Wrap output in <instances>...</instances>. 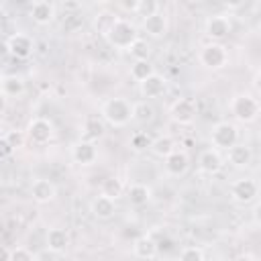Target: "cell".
Here are the masks:
<instances>
[{
    "instance_id": "cell-20",
    "label": "cell",
    "mask_w": 261,
    "mask_h": 261,
    "mask_svg": "<svg viewBox=\"0 0 261 261\" xmlns=\"http://www.w3.org/2000/svg\"><path fill=\"white\" fill-rule=\"evenodd\" d=\"M226 153H228V155H226L228 163H230L232 167H237V169H245V167H249L251 161H253V149H251L249 145H245V143L232 145Z\"/></svg>"
},
{
    "instance_id": "cell-37",
    "label": "cell",
    "mask_w": 261,
    "mask_h": 261,
    "mask_svg": "<svg viewBox=\"0 0 261 261\" xmlns=\"http://www.w3.org/2000/svg\"><path fill=\"white\" fill-rule=\"evenodd\" d=\"M61 253H55V251H51L49 247L45 249V251H41V253H37V261H43V259H57Z\"/></svg>"
},
{
    "instance_id": "cell-22",
    "label": "cell",
    "mask_w": 261,
    "mask_h": 261,
    "mask_svg": "<svg viewBox=\"0 0 261 261\" xmlns=\"http://www.w3.org/2000/svg\"><path fill=\"white\" fill-rule=\"evenodd\" d=\"M159 253V245L151 234H141L133 243V255L139 259H155Z\"/></svg>"
},
{
    "instance_id": "cell-30",
    "label": "cell",
    "mask_w": 261,
    "mask_h": 261,
    "mask_svg": "<svg viewBox=\"0 0 261 261\" xmlns=\"http://www.w3.org/2000/svg\"><path fill=\"white\" fill-rule=\"evenodd\" d=\"M128 53H130L133 59H149V55H151V45H149L145 39L139 37V39L130 45Z\"/></svg>"
},
{
    "instance_id": "cell-21",
    "label": "cell",
    "mask_w": 261,
    "mask_h": 261,
    "mask_svg": "<svg viewBox=\"0 0 261 261\" xmlns=\"http://www.w3.org/2000/svg\"><path fill=\"white\" fill-rule=\"evenodd\" d=\"M31 18H33V22H37L41 27L53 22L55 20V4L51 0H37V2H33Z\"/></svg>"
},
{
    "instance_id": "cell-1",
    "label": "cell",
    "mask_w": 261,
    "mask_h": 261,
    "mask_svg": "<svg viewBox=\"0 0 261 261\" xmlns=\"http://www.w3.org/2000/svg\"><path fill=\"white\" fill-rule=\"evenodd\" d=\"M102 37L108 47H112L116 51H128L130 45L139 39V29L128 18H112L108 22V27L104 29Z\"/></svg>"
},
{
    "instance_id": "cell-4",
    "label": "cell",
    "mask_w": 261,
    "mask_h": 261,
    "mask_svg": "<svg viewBox=\"0 0 261 261\" xmlns=\"http://www.w3.org/2000/svg\"><path fill=\"white\" fill-rule=\"evenodd\" d=\"M198 59L206 69L216 71V69H222L224 65H228V49L220 41H210L200 49Z\"/></svg>"
},
{
    "instance_id": "cell-26",
    "label": "cell",
    "mask_w": 261,
    "mask_h": 261,
    "mask_svg": "<svg viewBox=\"0 0 261 261\" xmlns=\"http://www.w3.org/2000/svg\"><path fill=\"white\" fill-rule=\"evenodd\" d=\"M128 73H130V77L139 84V82L147 80L151 73H155V65H153L149 59H135L133 65H130V69H128Z\"/></svg>"
},
{
    "instance_id": "cell-3",
    "label": "cell",
    "mask_w": 261,
    "mask_h": 261,
    "mask_svg": "<svg viewBox=\"0 0 261 261\" xmlns=\"http://www.w3.org/2000/svg\"><path fill=\"white\" fill-rule=\"evenodd\" d=\"M228 110L230 114L239 120V122H255L259 116H261V102L259 98H255L253 94L249 92H241L237 96L230 98V104H228Z\"/></svg>"
},
{
    "instance_id": "cell-15",
    "label": "cell",
    "mask_w": 261,
    "mask_h": 261,
    "mask_svg": "<svg viewBox=\"0 0 261 261\" xmlns=\"http://www.w3.org/2000/svg\"><path fill=\"white\" fill-rule=\"evenodd\" d=\"M31 198L37 202V204H49L57 198V188L51 179L47 177H37L33 184H31Z\"/></svg>"
},
{
    "instance_id": "cell-7",
    "label": "cell",
    "mask_w": 261,
    "mask_h": 261,
    "mask_svg": "<svg viewBox=\"0 0 261 261\" xmlns=\"http://www.w3.org/2000/svg\"><path fill=\"white\" fill-rule=\"evenodd\" d=\"M4 47H6V53L12 55L14 59H29L35 53V39L27 33H14L6 37Z\"/></svg>"
},
{
    "instance_id": "cell-34",
    "label": "cell",
    "mask_w": 261,
    "mask_h": 261,
    "mask_svg": "<svg viewBox=\"0 0 261 261\" xmlns=\"http://www.w3.org/2000/svg\"><path fill=\"white\" fill-rule=\"evenodd\" d=\"M159 12V2L157 0H139V6H137V12L141 18H147L151 14Z\"/></svg>"
},
{
    "instance_id": "cell-40",
    "label": "cell",
    "mask_w": 261,
    "mask_h": 261,
    "mask_svg": "<svg viewBox=\"0 0 261 261\" xmlns=\"http://www.w3.org/2000/svg\"><path fill=\"white\" fill-rule=\"evenodd\" d=\"M253 220H255V224L261 226V202H257L253 208Z\"/></svg>"
},
{
    "instance_id": "cell-18",
    "label": "cell",
    "mask_w": 261,
    "mask_h": 261,
    "mask_svg": "<svg viewBox=\"0 0 261 261\" xmlns=\"http://www.w3.org/2000/svg\"><path fill=\"white\" fill-rule=\"evenodd\" d=\"M143 31L151 37V39H163L167 35V29H169V22H167V16L159 10L147 18H143Z\"/></svg>"
},
{
    "instance_id": "cell-32",
    "label": "cell",
    "mask_w": 261,
    "mask_h": 261,
    "mask_svg": "<svg viewBox=\"0 0 261 261\" xmlns=\"http://www.w3.org/2000/svg\"><path fill=\"white\" fill-rule=\"evenodd\" d=\"M177 257H179V259H184V261H202V259L206 257V253H204V249H202V247L186 245V247L177 253Z\"/></svg>"
},
{
    "instance_id": "cell-5",
    "label": "cell",
    "mask_w": 261,
    "mask_h": 261,
    "mask_svg": "<svg viewBox=\"0 0 261 261\" xmlns=\"http://www.w3.org/2000/svg\"><path fill=\"white\" fill-rule=\"evenodd\" d=\"M210 143L212 147L220 149V151H228L232 145L239 143V128L237 124L228 122V120H220L212 126L210 130Z\"/></svg>"
},
{
    "instance_id": "cell-9",
    "label": "cell",
    "mask_w": 261,
    "mask_h": 261,
    "mask_svg": "<svg viewBox=\"0 0 261 261\" xmlns=\"http://www.w3.org/2000/svg\"><path fill=\"white\" fill-rule=\"evenodd\" d=\"M71 159L75 165L80 167H90L98 161V147H96V141H90V139H80L71 145Z\"/></svg>"
},
{
    "instance_id": "cell-31",
    "label": "cell",
    "mask_w": 261,
    "mask_h": 261,
    "mask_svg": "<svg viewBox=\"0 0 261 261\" xmlns=\"http://www.w3.org/2000/svg\"><path fill=\"white\" fill-rule=\"evenodd\" d=\"M6 259L8 261H37V253H33L27 247H14L6 251Z\"/></svg>"
},
{
    "instance_id": "cell-14",
    "label": "cell",
    "mask_w": 261,
    "mask_h": 261,
    "mask_svg": "<svg viewBox=\"0 0 261 261\" xmlns=\"http://www.w3.org/2000/svg\"><path fill=\"white\" fill-rule=\"evenodd\" d=\"M165 90H167V80H165L161 73H157V71L151 73L147 80L139 82V94H141V98H145V100L159 98V96L165 94Z\"/></svg>"
},
{
    "instance_id": "cell-23",
    "label": "cell",
    "mask_w": 261,
    "mask_h": 261,
    "mask_svg": "<svg viewBox=\"0 0 261 261\" xmlns=\"http://www.w3.org/2000/svg\"><path fill=\"white\" fill-rule=\"evenodd\" d=\"M106 133V120L102 118V114H90L84 118V124H82V137L84 139H90V141H98L102 139Z\"/></svg>"
},
{
    "instance_id": "cell-38",
    "label": "cell",
    "mask_w": 261,
    "mask_h": 261,
    "mask_svg": "<svg viewBox=\"0 0 261 261\" xmlns=\"http://www.w3.org/2000/svg\"><path fill=\"white\" fill-rule=\"evenodd\" d=\"M222 4H224L228 10H237V8H241V6L245 4V0H222Z\"/></svg>"
},
{
    "instance_id": "cell-25",
    "label": "cell",
    "mask_w": 261,
    "mask_h": 261,
    "mask_svg": "<svg viewBox=\"0 0 261 261\" xmlns=\"http://www.w3.org/2000/svg\"><path fill=\"white\" fill-rule=\"evenodd\" d=\"M177 149V143H175V139L173 137H169V135H159V137H155L153 139V143H151V153L155 155V157H159V159H165L169 153H173Z\"/></svg>"
},
{
    "instance_id": "cell-33",
    "label": "cell",
    "mask_w": 261,
    "mask_h": 261,
    "mask_svg": "<svg viewBox=\"0 0 261 261\" xmlns=\"http://www.w3.org/2000/svg\"><path fill=\"white\" fill-rule=\"evenodd\" d=\"M2 137H4V139H6V141H8L16 151L24 145V141H29V139H27V130H18V128L4 130V135H2Z\"/></svg>"
},
{
    "instance_id": "cell-28",
    "label": "cell",
    "mask_w": 261,
    "mask_h": 261,
    "mask_svg": "<svg viewBox=\"0 0 261 261\" xmlns=\"http://www.w3.org/2000/svg\"><path fill=\"white\" fill-rule=\"evenodd\" d=\"M100 192L106 194V196H110V198H114V200H118V198H122L126 194V188H124V184H122L120 177H106L102 181Z\"/></svg>"
},
{
    "instance_id": "cell-19",
    "label": "cell",
    "mask_w": 261,
    "mask_h": 261,
    "mask_svg": "<svg viewBox=\"0 0 261 261\" xmlns=\"http://www.w3.org/2000/svg\"><path fill=\"white\" fill-rule=\"evenodd\" d=\"M151 196H153V190L151 186L143 184V181H133L128 184L126 188V200L130 206L135 208H141V206H147L151 202Z\"/></svg>"
},
{
    "instance_id": "cell-35",
    "label": "cell",
    "mask_w": 261,
    "mask_h": 261,
    "mask_svg": "<svg viewBox=\"0 0 261 261\" xmlns=\"http://www.w3.org/2000/svg\"><path fill=\"white\" fill-rule=\"evenodd\" d=\"M120 10L122 12H128V14H135L137 12V6H139V0H116Z\"/></svg>"
},
{
    "instance_id": "cell-11",
    "label": "cell",
    "mask_w": 261,
    "mask_h": 261,
    "mask_svg": "<svg viewBox=\"0 0 261 261\" xmlns=\"http://www.w3.org/2000/svg\"><path fill=\"white\" fill-rule=\"evenodd\" d=\"M230 31H232V22L224 14H212L204 22V33L210 41H222L230 35Z\"/></svg>"
},
{
    "instance_id": "cell-8",
    "label": "cell",
    "mask_w": 261,
    "mask_h": 261,
    "mask_svg": "<svg viewBox=\"0 0 261 261\" xmlns=\"http://www.w3.org/2000/svg\"><path fill=\"white\" fill-rule=\"evenodd\" d=\"M257 196H259V184L253 177H239L230 184V198L241 206L255 202Z\"/></svg>"
},
{
    "instance_id": "cell-27",
    "label": "cell",
    "mask_w": 261,
    "mask_h": 261,
    "mask_svg": "<svg viewBox=\"0 0 261 261\" xmlns=\"http://www.w3.org/2000/svg\"><path fill=\"white\" fill-rule=\"evenodd\" d=\"M153 118H155V108H153L147 100L135 102V108H133V120H135V122H139V124H149Z\"/></svg>"
},
{
    "instance_id": "cell-6",
    "label": "cell",
    "mask_w": 261,
    "mask_h": 261,
    "mask_svg": "<svg viewBox=\"0 0 261 261\" xmlns=\"http://www.w3.org/2000/svg\"><path fill=\"white\" fill-rule=\"evenodd\" d=\"M24 130H27L29 143H33V145H47V143H51L53 137H55V126H53V122H51L49 118H45V116H35V118H31Z\"/></svg>"
},
{
    "instance_id": "cell-41",
    "label": "cell",
    "mask_w": 261,
    "mask_h": 261,
    "mask_svg": "<svg viewBox=\"0 0 261 261\" xmlns=\"http://www.w3.org/2000/svg\"><path fill=\"white\" fill-rule=\"evenodd\" d=\"M94 2H98V4H104V2H110V0H94Z\"/></svg>"
},
{
    "instance_id": "cell-12",
    "label": "cell",
    "mask_w": 261,
    "mask_h": 261,
    "mask_svg": "<svg viewBox=\"0 0 261 261\" xmlns=\"http://www.w3.org/2000/svg\"><path fill=\"white\" fill-rule=\"evenodd\" d=\"M163 169L169 177H181L190 169V155L184 149H175L163 159Z\"/></svg>"
},
{
    "instance_id": "cell-24",
    "label": "cell",
    "mask_w": 261,
    "mask_h": 261,
    "mask_svg": "<svg viewBox=\"0 0 261 261\" xmlns=\"http://www.w3.org/2000/svg\"><path fill=\"white\" fill-rule=\"evenodd\" d=\"M0 92L4 98H20L24 92H27V84L20 75L16 73H10V75H2V82H0Z\"/></svg>"
},
{
    "instance_id": "cell-16",
    "label": "cell",
    "mask_w": 261,
    "mask_h": 261,
    "mask_svg": "<svg viewBox=\"0 0 261 261\" xmlns=\"http://www.w3.org/2000/svg\"><path fill=\"white\" fill-rule=\"evenodd\" d=\"M90 212L96 220H110L116 214V200L100 192V196L90 202Z\"/></svg>"
},
{
    "instance_id": "cell-13",
    "label": "cell",
    "mask_w": 261,
    "mask_h": 261,
    "mask_svg": "<svg viewBox=\"0 0 261 261\" xmlns=\"http://www.w3.org/2000/svg\"><path fill=\"white\" fill-rule=\"evenodd\" d=\"M224 167V157L220 155V149L216 147H210V149H204L200 155H198V169L206 175H216L220 169Z\"/></svg>"
},
{
    "instance_id": "cell-17",
    "label": "cell",
    "mask_w": 261,
    "mask_h": 261,
    "mask_svg": "<svg viewBox=\"0 0 261 261\" xmlns=\"http://www.w3.org/2000/svg\"><path fill=\"white\" fill-rule=\"evenodd\" d=\"M71 245V237H69V230L63 228V226H51L45 234V247H49L51 251L55 253H65L67 247Z\"/></svg>"
},
{
    "instance_id": "cell-29",
    "label": "cell",
    "mask_w": 261,
    "mask_h": 261,
    "mask_svg": "<svg viewBox=\"0 0 261 261\" xmlns=\"http://www.w3.org/2000/svg\"><path fill=\"white\" fill-rule=\"evenodd\" d=\"M151 143H153V139H151L147 133H143V130L133 133L130 139H128V147H130L135 153H143V151L151 149Z\"/></svg>"
},
{
    "instance_id": "cell-36",
    "label": "cell",
    "mask_w": 261,
    "mask_h": 261,
    "mask_svg": "<svg viewBox=\"0 0 261 261\" xmlns=\"http://www.w3.org/2000/svg\"><path fill=\"white\" fill-rule=\"evenodd\" d=\"M12 153H16V149H14L4 137H0V155H2V159H8Z\"/></svg>"
},
{
    "instance_id": "cell-39",
    "label": "cell",
    "mask_w": 261,
    "mask_h": 261,
    "mask_svg": "<svg viewBox=\"0 0 261 261\" xmlns=\"http://www.w3.org/2000/svg\"><path fill=\"white\" fill-rule=\"evenodd\" d=\"M253 90L257 92V96H261V69L253 75Z\"/></svg>"
},
{
    "instance_id": "cell-10",
    "label": "cell",
    "mask_w": 261,
    "mask_h": 261,
    "mask_svg": "<svg viewBox=\"0 0 261 261\" xmlns=\"http://www.w3.org/2000/svg\"><path fill=\"white\" fill-rule=\"evenodd\" d=\"M196 114H198V106L192 98H177L171 106H169V118L175 122V124H192L196 120Z\"/></svg>"
},
{
    "instance_id": "cell-2",
    "label": "cell",
    "mask_w": 261,
    "mask_h": 261,
    "mask_svg": "<svg viewBox=\"0 0 261 261\" xmlns=\"http://www.w3.org/2000/svg\"><path fill=\"white\" fill-rule=\"evenodd\" d=\"M133 108H135V104L130 100H126L124 96H112L102 102L100 114L108 126L122 128L133 120Z\"/></svg>"
}]
</instances>
